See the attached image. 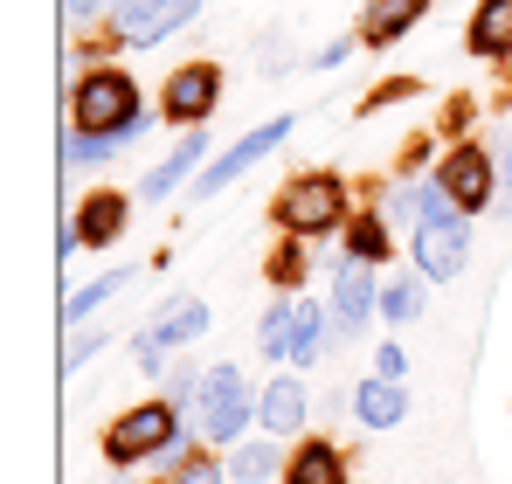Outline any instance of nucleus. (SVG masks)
I'll return each instance as SVG.
<instances>
[{
  "label": "nucleus",
  "mask_w": 512,
  "mask_h": 484,
  "mask_svg": "<svg viewBox=\"0 0 512 484\" xmlns=\"http://www.w3.org/2000/svg\"><path fill=\"white\" fill-rule=\"evenodd\" d=\"M340 236H346V256H360V263H388L395 256V236H388L381 208H353V222H346Z\"/></svg>",
  "instance_id": "obj_19"
},
{
  "label": "nucleus",
  "mask_w": 512,
  "mask_h": 484,
  "mask_svg": "<svg viewBox=\"0 0 512 484\" xmlns=\"http://www.w3.org/2000/svg\"><path fill=\"white\" fill-rule=\"evenodd\" d=\"M277 484H353V464H346L340 443H326V436H305L291 457H284V478Z\"/></svg>",
  "instance_id": "obj_15"
},
{
  "label": "nucleus",
  "mask_w": 512,
  "mask_h": 484,
  "mask_svg": "<svg viewBox=\"0 0 512 484\" xmlns=\"http://www.w3.org/2000/svg\"><path fill=\"white\" fill-rule=\"evenodd\" d=\"M402 97H416V77H395V83H381L374 97H360V118H374V111H388V104H402Z\"/></svg>",
  "instance_id": "obj_28"
},
{
  "label": "nucleus",
  "mask_w": 512,
  "mask_h": 484,
  "mask_svg": "<svg viewBox=\"0 0 512 484\" xmlns=\"http://www.w3.org/2000/svg\"><path fill=\"white\" fill-rule=\"evenodd\" d=\"M305 270H312V249H305L298 236H284L277 249H270V263H263L270 291H298V284H305Z\"/></svg>",
  "instance_id": "obj_23"
},
{
  "label": "nucleus",
  "mask_w": 512,
  "mask_h": 484,
  "mask_svg": "<svg viewBox=\"0 0 512 484\" xmlns=\"http://www.w3.org/2000/svg\"><path fill=\"white\" fill-rule=\"evenodd\" d=\"M104 7H118V0H63V14H70V21H77V28H84V21H97V14H104Z\"/></svg>",
  "instance_id": "obj_34"
},
{
  "label": "nucleus",
  "mask_w": 512,
  "mask_h": 484,
  "mask_svg": "<svg viewBox=\"0 0 512 484\" xmlns=\"http://www.w3.org/2000/svg\"><path fill=\"white\" fill-rule=\"evenodd\" d=\"M222 464H229V478H236V484H270V478H284V450H277V443H236Z\"/></svg>",
  "instance_id": "obj_21"
},
{
  "label": "nucleus",
  "mask_w": 512,
  "mask_h": 484,
  "mask_svg": "<svg viewBox=\"0 0 512 484\" xmlns=\"http://www.w3.org/2000/svg\"><path fill=\"white\" fill-rule=\"evenodd\" d=\"M374 374H381V381H402V374H409V353H402L395 339H388V346H374Z\"/></svg>",
  "instance_id": "obj_29"
},
{
  "label": "nucleus",
  "mask_w": 512,
  "mask_h": 484,
  "mask_svg": "<svg viewBox=\"0 0 512 484\" xmlns=\"http://www.w3.org/2000/svg\"><path fill=\"white\" fill-rule=\"evenodd\" d=\"M125 222H132V194L97 187V194H84V208H77V222H70L63 249H111V242L125 236Z\"/></svg>",
  "instance_id": "obj_11"
},
{
  "label": "nucleus",
  "mask_w": 512,
  "mask_h": 484,
  "mask_svg": "<svg viewBox=\"0 0 512 484\" xmlns=\"http://www.w3.org/2000/svg\"><path fill=\"white\" fill-rule=\"evenodd\" d=\"M291 132H298V118H270V125H256L250 139H236V146H229L222 160H208V166H201L194 194H222V187H236V180H243V173H250L256 160H270V153H277V146H284Z\"/></svg>",
  "instance_id": "obj_8"
},
{
  "label": "nucleus",
  "mask_w": 512,
  "mask_h": 484,
  "mask_svg": "<svg viewBox=\"0 0 512 484\" xmlns=\"http://www.w3.org/2000/svg\"><path fill=\"white\" fill-rule=\"evenodd\" d=\"M429 160V139H423V132H416V139H409V146H402V166H409V173H416V166H423Z\"/></svg>",
  "instance_id": "obj_35"
},
{
  "label": "nucleus",
  "mask_w": 512,
  "mask_h": 484,
  "mask_svg": "<svg viewBox=\"0 0 512 484\" xmlns=\"http://www.w3.org/2000/svg\"><path fill=\"white\" fill-rule=\"evenodd\" d=\"M201 332H208V305H201V298H180V305H167L160 319L139 332V367H160L173 346H194Z\"/></svg>",
  "instance_id": "obj_12"
},
{
  "label": "nucleus",
  "mask_w": 512,
  "mask_h": 484,
  "mask_svg": "<svg viewBox=\"0 0 512 484\" xmlns=\"http://www.w3.org/2000/svg\"><path fill=\"white\" fill-rule=\"evenodd\" d=\"M70 125L90 132V139H139V132H146V97H139V77H125L118 63L84 70L77 90H70Z\"/></svg>",
  "instance_id": "obj_2"
},
{
  "label": "nucleus",
  "mask_w": 512,
  "mask_h": 484,
  "mask_svg": "<svg viewBox=\"0 0 512 484\" xmlns=\"http://www.w3.org/2000/svg\"><path fill=\"white\" fill-rule=\"evenodd\" d=\"M215 104H222V70H215V63H180V70L167 77V90H160V118L180 125V132L208 125Z\"/></svg>",
  "instance_id": "obj_7"
},
{
  "label": "nucleus",
  "mask_w": 512,
  "mask_h": 484,
  "mask_svg": "<svg viewBox=\"0 0 512 484\" xmlns=\"http://www.w3.org/2000/svg\"><path fill=\"white\" fill-rule=\"evenodd\" d=\"M416 312H423V284H416V277H402V284L381 291V319H388V325H409Z\"/></svg>",
  "instance_id": "obj_26"
},
{
  "label": "nucleus",
  "mask_w": 512,
  "mask_h": 484,
  "mask_svg": "<svg viewBox=\"0 0 512 484\" xmlns=\"http://www.w3.org/2000/svg\"><path fill=\"white\" fill-rule=\"evenodd\" d=\"M381 312V284H374V263L360 256H340L333 270V339H353L360 325Z\"/></svg>",
  "instance_id": "obj_10"
},
{
  "label": "nucleus",
  "mask_w": 512,
  "mask_h": 484,
  "mask_svg": "<svg viewBox=\"0 0 512 484\" xmlns=\"http://www.w3.org/2000/svg\"><path fill=\"white\" fill-rule=\"evenodd\" d=\"M201 166H208V132L194 125V132H180V146H173L167 160L139 180V201H173L187 180H201Z\"/></svg>",
  "instance_id": "obj_13"
},
{
  "label": "nucleus",
  "mask_w": 512,
  "mask_h": 484,
  "mask_svg": "<svg viewBox=\"0 0 512 484\" xmlns=\"http://www.w3.org/2000/svg\"><path fill=\"white\" fill-rule=\"evenodd\" d=\"M492 160H499V208H506V201H512V132L492 146Z\"/></svg>",
  "instance_id": "obj_31"
},
{
  "label": "nucleus",
  "mask_w": 512,
  "mask_h": 484,
  "mask_svg": "<svg viewBox=\"0 0 512 484\" xmlns=\"http://www.w3.org/2000/svg\"><path fill=\"white\" fill-rule=\"evenodd\" d=\"M388 222H402V229L416 236V187H395V194H388Z\"/></svg>",
  "instance_id": "obj_30"
},
{
  "label": "nucleus",
  "mask_w": 512,
  "mask_h": 484,
  "mask_svg": "<svg viewBox=\"0 0 512 484\" xmlns=\"http://www.w3.org/2000/svg\"><path fill=\"white\" fill-rule=\"evenodd\" d=\"M125 146H132V139H90V132H77V139H70V166H104L111 153H125Z\"/></svg>",
  "instance_id": "obj_27"
},
{
  "label": "nucleus",
  "mask_w": 512,
  "mask_h": 484,
  "mask_svg": "<svg viewBox=\"0 0 512 484\" xmlns=\"http://www.w3.org/2000/svg\"><path fill=\"white\" fill-rule=\"evenodd\" d=\"M409 415V395H402V381H381V374H367L360 388H353V422L360 429H395Z\"/></svg>",
  "instance_id": "obj_18"
},
{
  "label": "nucleus",
  "mask_w": 512,
  "mask_h": 484,
  "mask_svg": "<svg viewBox=\"0 0 512 484\" xmlns=\"http://www.w3.org/2000/svg\"><path fill=\"white\" fill-rule=\"evenodd\" d=\"M353 42H360V35H340V42H326V49H319L312 63H319V70H340L346 56H353Z\"/></svg>",
  "instance_id": "obj_32"
},
{
  "label": "nucleus",
  "mask_w": 512,
  "mask_h": 484,
  "mask_svg": "<svg viewBox=\"0 0 512 484\" xmlns=\"http://www.w3.org/2000/svg\"><path fill=\"white\" fill-rule=\"evenodd\" d=\"M436 187H443L464 215H485V208H499V160H492L478 139H457V146L436 160Z\"/></svg>",
  "instance_id": "obj_5"
},
{
  "label": "nucleus",
  "mask_w": 512,
  "mask_h": 484,
  "mask_svg": "<svg viewBox=\"0 0 512 484\" xmlns=\"http://www.w3.org/2000/svg\"><path fill=\"white\" fill-rule=\"evenodd\" d=\"M464 49L478 63H512V0H478L464 21Z\"/></svg>",
  "instance_id": "obj_17"
},
{
  "label": "nucleus",
  "mask_w": 512,
  "mask_h": 484,
  "mask_svg": "<svg viewBox=\"0 0 512 484\" xmlns=\"http://www.w3.org/2000/svg\"><path fill=\"white\" fill-rule=\"evenodd\" d=\"M194 14H201V0H118L104 42H118V49H160V42L180 35Z\"/></svg>",
  "instance_id": "obj_6"
},
{
  "label": "nucleus",
  "mask_w": 512,
  "mask_h": 484,
  "mask_svg": "<svg viewBox=\"0 0 512 484\" xmlns=\"http://www.w3.org/2000/svg\"><path fill=\"white\" fill-rule=\"evenodd\" d=\"M187 408H194V436H201V443H243V429H250V415H256L250 374H243L236 360L208 367Z\"/></svg>",
  "instance_id": "obj_4"
},
{
  "label": "nucleus",
  "mask_w": 512,
  "mask_h": 484,
  "mask_svg": "<svg viewBox=\"0 0 512 484\" xmlns=\"http://www.w3.org/2000/svg\"><path fill=\"white\" fill-rule=\"evenodd\" d=\"M173 484H222L229 478V464H215L208 450H194V443H173Z\"/></svg>",
  "instance_id": "obj_25"
},
{
  "label": "nucleus",
  "mask_w": 512,
  "mask_h": 484,
  "mask_svg": "<svg viewBox=\"0 0 512 484\" xmlns=\"http://www.w3.org/2000/svg\"><path fill=\"white\" fill-rule=\"evenodd\" d=\"M90 353H97V332H84V339H70V346H63V374H77V367H84Z\"/></svg>",
  "instance_id": "obj_33"
},
{
  "label": "nucleus",
  "mask_w": 512,
  "mask_h": 484,
  "mask_svg": "<svg viewBox=\"0 0 512 484\" xmlns=\"http://www.w3.org/2000/svg\"><path fill=\"white\" fill-rule=\"evenodd\" d=\"M270 222H277V236H298V242L340 236L346 222H353V187H346L333 166L291 173V180L277 187V201H270Z\"/></svg>",
  "instance_id": "obj_1"
},
{
  "label": "nucleus",
  "mask_w": 512,
  "mask_h": 484,
  "mask_svg": "<svg viewBox=\"0 0 512 484\" xmlns=\"http://www.w3.org/2000/svg\"><path fill=\"white\" fill-rule=\"evenodd\" d=\"M173 443H180V402H167V395H153V402H139V408H118L104 422V436H97V450H104L111 471H132L146 457H167Z\"/></svg>",
  "instance_id": "obj_3"
},
{
  "label": "nucleus",
  "mask_w": 512,
  "mask_h": 484,
  "mask_svg": "<svg viewBox=\"0 0 512 484\" xmlns=\"http://www.w3.org/2000/svg\"><path fill=\"white\" fill-rule=\"evenodd\" d=\"M423 14H429V0H367L353 35H360V49H395Z\"/></svg>",
  "instance_id": "obj_16"
},
{
  "label": "nucleus",
  "mask_w": 512,
  "mask_h": 484,
  "mask_svg": "<svg viewBox=\"0 0 512 484\" xmlns=\"http://www.w3.org/2000/svg\"><path fill=\"white\" fill-rule=\"evenodd\" d=\"M326 332H333L326 305H319V298H305V305L291 312V360H298V367H312V360L326 353Z\"/></svg>",
  "instance_id": "obj_20"
},
{
  "label": "nucleus",
  "mask_w": 512,
  "mask_h": 484,
  "mask_svg": "<svg viewBox=\"0 0 512 484\" xmlns=\"http://www.w3.org/2000/svg\"><path fill=\"white\" fill-rule=\"evenodd\" d=\"M291 312H298V305L277 298V305L256 319V353H263V360H291Z\"/></svg>",
  "instance_id": "obj_24"
},
{
  "label": "nucleus",
  "mask_w": 512,
  "mask_h": 484,
  "mask_svg": "<svg viewBox=\"0 0 512 484\" xmlns=\"http://www.w3.org/2000/svg\"><path fill=\"white\" fill-rule=\"evenodd\" d=\"M409 249H416V270H423L429 284H450V277H464V263H471V215L423 222Z\"/></svg>",
  "instance_id": "obj_9"
},
{
  "label": "nucleus",
  "mask_w": 512,
  "mask_h": 484,
  "mask_svg": "<svg viewBox=\"0 0 512 484\" xmlns=\"http://www.w3.org/2000/svg\"><path fill=\"white\" fill-rule=\"evenodd\" d=\"M125 284H139V270H104L97 284H84V291H70V298H63V319H70V325L90 319V312H97V305H111Z\"/></svg>",
  "instance_id": "obj_22"
},
{
  "label": "nucleus",
  "mask_w": 512,
  "mask_h": 484,
  "mask_svg": "<svg viewBox=\"0 0 512 484\" xmlns=\"http://www.w3.org/2000/svg\"><path fill=\"white\" fill-rule=\"evenodd\" d=\"M305 415H312V395H305V381H298V374L263 381V395H256V422H263L270 436H298V429H305Z\"/></svg>",
  "instance_id": "obj_14"
},
{
  "label": "nucleus",
  "mask_w": 512,
  "mask_h": 484,
  "mask_svg": "<svg viewBox=\"0 0 512 484\" xmlns=\"http://www.w3.org/2000/svg\"><path fill=\"white\" fill-rule=\"evenodd\" d=\"M160 484H173V478H160Z\"/></svg>",
  "instance_id": "obj_36"
}]
</instances>
